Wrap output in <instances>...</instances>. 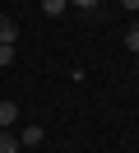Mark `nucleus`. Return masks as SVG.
I'll return each instance as SVG.
<instances>
[{"label": "nucleus", "instance_id": "nucleus-3", "mask_svg": "<svg viewBox=\"0 0 139 153\" xmlns=\"http://www.w3.org/2000/svg\"><path fill=\"white\" fill-rule=\"evenodd\" d=\"M65 10H70V0H42V14H46V19H60Z\"/></svg>", "mask_w": 139, "mask_h": 153}, {"label": "nucleus", "instance_id": "nucleus-8", "mask_svg": "<svg viewBox=\"0 0 139 153\" xmlns=\"http://www.w3.org/2000/svg\"><path fill=\"white\" fill-rule=\"evenodd\" d=\"M70 5H74V10H83V14H93V10L102 5V0H70Z\"/></svg>", "mask_w": 139, "mask_h": 153}, {"label": "nucleus", "instance_id": "nucleus-10", "mask_svg": "<svg viewBox=\"0 0 139 153\" xmlns=\"http://www.w3.org/2000/svg\"><path fill=\"white\" fill-rule=\"evenodd\" d=\"M135 28H139V23H135Z\"/></svg>", "mask_w": 139, "mask_h": 153}, {"label": "nucleus", "instance_id": "nucleus-9", "mask_svg": "<svg viewBox=\"0 0 139 153\" xmlns=\"http://www.w3.org/2000/svg\"><path fill=\"white\" fill-rule=\"evenodd\" d=\"M120 10H139V0H120Z\"/></svg>", "mask_w": 139, "mask_h": 153}, {"label": "nucleus", "instance_id": "nucleus-5", "mask_svg": "<svg viewBox=\"0 0 139 153\" xmlns=\"http://www.w3.org/2000/svg\"><path fill=\"white\" fill-rule=\"evenodd\" d=\"M19 149H23V144H19L9 130H0V153H19Z\"/></svg>", "mask_w": 139, "mask_h": 153}, {"label": "nucleus", "instance_id": "nucleus-7", "mask_svg": "<svg viewBox=\"0 0 139 153\" xmlns=\"http://www.w3.org/2000/svg\"><path fill=\"white\" fill-rule=\"evenodd\" d=\"M14 65V42H0V70Z\"/></svg>", "mask_w": 139, "mask_h": 153}, {"label": "nucleus", "instance_id": "nucleus-6", "mask_svg": "<svg viewBox=\"0 0 139 153\" xmlns=\"http://www.w3.org/2000/svg\"><path fill=\"white\" fill-rule=\"evenodd\" d=\"M120 42H125L130 56H139V28H125V37H120Z\"/></svg>", "mask_w": 139, "mask_h": 153}, {"label": "nucleus", "instance_id": "nucleus-2", "mask_svg": "<svg viewBox=\"0 0 139 153\" xmlns=\"http://www.w3.org/2000/svg\"><path fill=\"white\" fill-rule=\"evenodd\" d=\"M14 121H19V102H0V130H9Z\"/></svg>", "mask_w": 139, "mask_h": 153}, {"label": "nucleus", "instance_id": "nucleus-4", "mask_svg": "<svg viewBox=\"0 0 139 153\" xmlns=\"http://www.w3.org/2000/svg\"><path fill=\"white\" fill-rule=\"evenodd\" d=\"M19 37V23L14 19H5V14H0V42H14Z\"/></svg>", "mask_w": 139, "mask_h": 153}, {"label": "nucleus", "instance_id": "nucleus-1", "mask_svg": "<svg viewBox=\"0 0 139 153\" xmlns=\"http://www.w3.org/2000/svg\"><path fill=\"white\" fill-rule=\"evenodd\" d=\"M42 139H46L42 125H23V134H19V144H23V149H33V144H42Z\"/></svg>", "mask_w": 139, "mask_h": 153}]
</instances>
